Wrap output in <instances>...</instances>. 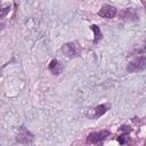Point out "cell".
<instances>
[{
  "label": "cell",
  "instance_id": "1",
  "mask_svg": "<svg viewBox=\"0 0 146 146\" xmlns=\"http://www.w3.org/2000/svg\"><path fill=\"white\" fill-rule=\"evenodd\" d=\"M145 67H146V56H140L128 64L127 71L129 73H133V72L143 71Z\"/></svg>",
  "mask_w": 146,
  "mask_h": 146
},
{
  "label": "cell",
  "instance_id": "2",
  "mask_svg": "<svg viewBox=\"0 0 146 146\" xmlns=\"http://www.w3.org/2000/svg\"><path fill=\"white\" fill-rule=\"evenodd\" d=\"M16 140L21 144H32L34 140V137L25 127H21V130L16 137Z\"/></svg>",
  "mask_w": 146,
  "mask_h": 146
},
{
  "label": "cell",
  "instance_id": "3",
  "mask_svg": "<svg viewBox=\"0 0 146 146\" xmlns=\"http://www.w3.org/2000/svg\"><path fill=\"white\" fill-rule=\"evenodd\" d=\"M108 136H110V131H107V130H100L97 132H91L88 136L87 141L91 143V144H97V143H100L104 139H106V137H108Z\"/></svg>",
  "mask_w": 146,
  "mask_h": 146
},
{
  "label": "cell",
  "instance_id": "4",
  "mask_svg": "<svg viewBox=\"0 0 146 146\" xmlns=\"http://www.w3.org/2000/svg\"><path fill=\"white\" fill-rule=\"evenodd\" d=\"M110 108V105L108 104H103V105H99L97 107H95L92 111H90L88 113V116L91 117V119H97V117H100L102 115H104L107 110Z\"/></svg>",
  "mask_w": 146,
  "mask_h": 146
},
{
  "label": "cell",
  "instance_id": "5",
  "mask_svg": "<svg viewBox=\"0 0 146 146\" xmlns=\"http://www.w3.org/2000/svg\"><path fill=\"white\" fill-rule=\"evenodd\" d=\"M98 15L104 18H113L116 15V8L113 6H110V5H105L98 11Z\"/></svg>",
  "mask_w": 146,
  "mask_h": 146
},
{
  "label": "cell",
  "instance_id": "6",
  "mask_svg": "<svg viewBox=\"0 0 146 146\" xmlns=\"http://www.w3.org/2000/svg\"><path fill=\"white\" fill-rule=\"evenodd\" d=\"M62 51H63L67 57H74V56H78V54H79V49H78L76 44L73 43V42H67V43H65V44L62 47Z\"/></svg>",
  "mask_w": 146,
  "mask_h": 146
},
{
  "label": "cell",
  "instance_id": "7",
  "mask_svg": "<svg viewBox=\"0 0 146 146\" xmlns=\"http://www.w3.org/2000/svg\"><path fill=\"white\" fill-rule=\"evenodd\" d=\"M122 18H124L125 21H137L138 19V14L132 9V8H128L125 10H123L121 13Z\"/></svg>",
  "mask_w": 146,
  "mask_h": 146
},
{
  "label": "cell",
  "instance_id": "8",
  "mask_svg": "<svg viewBox=\"0 0 146 146\" xmlns=\"http://www.w3.org/2000/svg\"><path fill=\"white\" fill-rule=\"evenodd\" d=\"M49 70L54 73V74H59L60 71H62V66L59 65V63L56 60V59H52L49 64Z\"/></svg>",
  "mask_w": 146,
  "mask_h": 146
},
{
  "label": "cell",
  "instance_id": "9",
  "mask_svg": "<svg viewBox=\"0 0 146 146\" xmlns=\"http://www.w3.org/2000/svg\"><path fill=\"white\" fill-rule=\"evenodd\" d=\"M90 27H91V30H92L94 33H95V42H97V41L102 38V32H100V30L98 29L97 25H91Z\"/></svg>",
  "mask_w": 146,
  "mask_h": 146
},
{
  "label": "cell",
  "instance_id": "10",
  "mask_svg": "<svg viewBox=\"0 0 146 146\" xmlns=\"http://www.w3.org/2000/svg\"><path fill=\"white\" fill-rule=\"evenodd\" d=\"M129 140V138L125 136V135H122V136H120L119 137V143L121 144V145H123V144H125L127 141Z\"/></svg>",
  "mask_w": 146,
  "mask_h": 146
},
{
  "label": "cell",
  "instance_id": "11",
  "mask_svg": "<svg viewBox=\"0 0 146 146\" xmlns=\"http://www.w3.org/2000/svg\"><path fill=\"white\" fill-rule=\"evenodd\" d=\"M120 129H121L122 131H128V132H129V131H131V129H130L129 127H125V125H123V127H121Z\"/></svg>",
  "mask_w": 146,
  "mask_h": 146
},
{
  "label": "cell",
  "instance_id": "12",
  "mask_svg": "<svg viewBox=\"0 0 146 146\" xmlns=\"http://www.w3.org/2000/svg\"><path fill=\"white\" fill-rule=\"evenodd\" d=\"M8 9H9V7H6V8H3V9H2V14H1V15H2V17L6 15V13H7V10H8Z\"/></svg>",
  "mask_w": 146,
  "mask_h": 146
}]
</instances>
